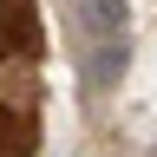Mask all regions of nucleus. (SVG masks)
I'll return each instance as SVG.
<instances>
[{"label":"nucleus","instance_id":"obj_3","mask_svg":"<svg viewBox=\"0 0 157 157\" xmlns=\"http://www.w3.org/2000/svg\"><path fill=\"white\" fill-rule=\"evenodd\" d=\"M26 151H33V124L13 105H0V157H26Z\"/></svg>","mask_w":157,"mask_h":157},{"label":"nucleus","instance_id":"obj_2","mask_svg":"<svg viewBox=\"0 0 157 157\" xmlns=\"http://www.w3.org/2000/svg\"><path fill=\"white\" fill-rule=\"evenodd\" d=\"M39 46V7L33 0H0V59H20Z\"/></svg>","mask_w":157,"mask_h":157},{"label":"nucleus","instance_id":"obj_1","mask_svg":"<svg viewBox=\"0 0 157 157\" xmlns=\"http://www.w3.org/2000/svg\"><path fill=\"white\" fill-rule=\"evenodd\" d=\"M66 26H72V59L85 85L111 92L131 59V7L124 0H66Z\"/></svg>","mask_w":157,"mask_h":157}]
</instances>
